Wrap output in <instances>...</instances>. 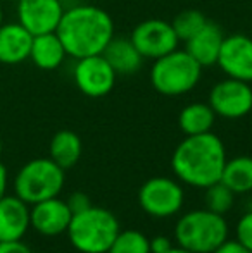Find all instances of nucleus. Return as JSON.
I'll return each instance as SVG.
<instances>
[{
	"instance_id": "29",
	"label": "nucleus",
	"mask_w": 252,
	"mask_h": 253,
	"mask_svg": "<svg viewBox=\"0 0 252 253\" xmlns=\"http://www.w3.org/2000/svg\"><path fill=\"white\" fill-rule=\"evenodd\" d=\"M151 243V253H166L173 247V241L168 236H155L149 240Z\"/></svg>"
},
{
	"instance_id": "23",
	"label": "nucleus",
	"mask_w": 252,
	"mask_h": 253,
	"mask_svg": "<svg viewBox=\"0 0 252 253\" xmlns=\"http://www.w3.org/2000/svg\"><path fill=\"white\" fill-rule=\"evenodd\" d=\"M235 197L237 195L225 183L218 181V183L205 188V193H204L205 209L214 213H219V215H225L226 212L232 210L233 203H235Z\"/></svg>"
},
{
	"instance_id": "20",
	"label": "nucleus",
	"mask_w": 252,
	"mask_h": 253,
	"mask_svg": "<svg viewBox=\"0 0 252 253\" xmlns=\"http://www.w3.org/2000/svg\"><path fill=\"white\" fill-rule=\"evenodd\" d=\"M216 123V114L209 103L194 102L182 109L178 116V126L185 136L194 134H204L212 131Z\"/></svg>"
},
{
	"instance_id": "18",
	"label": "nucleus",
	"mask_w": 252,
	"mask_h": 253,
	"mask_svg": "<svg viewBox=\"0 0 252 253\" xmlns=\"http://www.w3.org/2000/svg\"><path fill=\"white\" fill-rule=\"evenodd\" d=\"M67 52L64 48L61 38L57 37L55 31L44 35H35L33 43L30 50V60L44 71H54L62 66L66 60Z\"/></svg>"
},
{
	"instance_id": "13",
	"label": "nucleus",
	"mask_w": 252,
	"mask_h": 253,
	"mask_svg": "<svg viewBox=\"0 0 252 253\" xmlns=\"http://www.w3.org/2000/svg\"><path fill=\"white\" fill-rule=\"evenodd\" d=\"M71 219H73V212L69 210L66 200L59 197L30 205L31 229H35L42 236H61L67 231Z\"/></svg>"
},
{
	"instance_id": "28",
	"label": "nucleus",
	"mask_w": 252,
	"mask_h": 253,
	"mask_svg": "<svg viewBox=\"0 0 252 253\" xmlns=\"http://www.w3.org/2000/svg\"><path fill=\"white\" fill-rule=\"evenodd\" d=\"M212 253H252L247 250L246 247L239 243L237 240H226L225 243H221Z\"/></svg>"
},
{
	"instance_id": "30",
	"label": "nucleus",
	"mask_w": 252,
	"mask_h": 253,
	"mask_svg": "<svg viewBox=\"0 0 252 253\" xmlns=\"http://www.w3.org/2000/svg\"><path fill=\"white\" fill-rule=\"evenodd\" d=\"M7 186H9V172H7L5 164L0 160V198L7 195Z\"/></svg>"
},
{
	"instance_id": "4",
	"label": "nucleus",
	"mask_w": 252,
	"mask_h": 253,
	"mask_svg": "<svg viewBox=\"0 0 252 253\" xmlns=\"http://www.w3.org/2000/svg\"><path fill=\"white\" fill-rule=\"evenodd\" d=\"M230 227L225 215L207 209L183 213L175 226V241L192 253H212L228 240Z\"/></svg>"
},
{
	"instance_id": "7",
	"label": "nucleus",
	"mask_w": 252,
	"mask_h": 253,
	"mask_svg": "<svg viewBox=\"0 0 252 253\" xmlns=\"http://www.w3.org/2000/svg\"><path fill=\"white\" fill-rule=\"evenodd\" d=\"M185 191L178 181L157 176L147 179L138 190V205L154 219H168L182 210Z\"/></svg>"
},
{
	"instance_id": "14",
	"label": "nucleus",
	"mask_w": 252,
	"mask_h": 253,
	"mask_svg": "<svg viewBox=\"0 0 252 253\" xmlns=\"http://www.w3.org/2000/svg\"><path fill=\"white\" fill-rule=\"evenodd\" d=\"M30 224V205L16 195L0 198V243L17 241L26 236Z\"/></svg>"
},
{
	"instance_id": "32",
	"label": "nucleus",
	"mask_w": 252,
	"mask_h": 253,
	"mask_svg": "<svg viewBox=\"0 0 252 253\" xmlns=\"http://www.w3.org/2000/svg\"><path fill=\"white\" fill-rule=\"evenodd\" d=\"M3 23H5V21H3V9H2V5H0V26H2Z\"/></svg>"
},
{
	"instance_id": "9",
	"label": "nucleus",
	"mask_w": 252,
	"mask_h": 253,
	"mask_svg": "<svg viewBox=\"0 0 252 253\" xmlns=\"http://www.w3.org/2000/svg\"><path fill=\"white\" fill-rule=\"evenodd\" d=\"M207 103L216 117L232 121L246 117L252 110V86L246 81L225 78L211 88Z\"/></svg>"
},
{
	"instance_id": "10",
	"label": "nucleus",
	"mask_w": 252,
	"mask_h": 253,
	"mask_svg": "<svg viewBox=\"0 0 252 253\" xmlns=\"http://www.w3.org/2000/svg\"><path fill=\"white\" fill-rule=\"evenodd\" d=\"M130 40L144 59L155 60L178 48L180 40L173 24L164 19H145L133 28Z\"/></svg>"
},
{
	"instance_id": "22",
	"label": "nucleus",
	"mask_w": 252,
	"mask_h": 253,
	"mask_svg": "<svg viewBox=\"0 0 252 253\" xmlns=\"http://www.w3.org/2000/svg\"><path fill=\"white\" fill-rule=\"evenodd\" d=\"M107 253H151V243L149 238L137 229L119 231Z\"/></svg>"
},
{
	"instance_id": "8",
	"label": "nucleus",
	"mask_w": 252,
	"mask_h": 253,
	"mask_svg": "<svg viewBox=\"0 0 252 253\" xmlns=\"http://www.w3.org/2000/svg\"><path fill=\"white\" fill-rule=\"evenodd\" d=\"M116 78L118 74L102 53L76 59L73 67L74 84L81 93L90 98H102L111 93L116 84Z\"/></svg>"
},
{
	"instance_id": "2",
	"label": "nucleus",
	"mask_w": 252,
	"mask_h": 253,
	"mask_svg": "<svg viewBox=\"0 0 252 253\" xmlns=\"http://www.w3.org/2000/svg\"><path fill=\"white\" fill-rule=\"evenodd\" d=\"M226 160L223 140L209 131L180 141L171 155V169L183 184L205 190L221 179Z\"/></svg>"
},
{
	"instance_id": "3",
	"label": "nucleus",
	"mask_w": 252,
	"mask_h": 253,
	"mask_svg": "<svg viewBox=\"0 0 252 253\" xmlns=\"http://www.w3.org/2000/svg\"><path fill=\"white\" fill-rule=\"evenodd\" d=\"M119 220L111 210L94 207L74 213L66 234L80 253H107L119 234Z\"/></svg>"
},
{
	"instance_id": "24",
	"label": "nucleus",
	"mask_w": 252,
	"mask_h": 253,
	"mask_svg": "<svg viewBox=\"0 0 252 253\" xmlns=\"http://www.w3.org/2000/svg\"><path fill=\"white\" fill-rule=\"evenodd\" d=\"M207 23L205 16L197 9H187L182 10L178 16L173 19V30H175L176 37L180 42H187L201 30L204 24Z\"/></svg>"
},
{
	"instance_id": "19",
	"label": "nucleus",
	"mask_w": 252,
	"mask_h": 253,
	"mask_svg": "<svg viewBox=\"0 0 252 253\" xmlns=\"http://www.w3.org/2000/svg\"><path fill=\"white\" fill-rule=\"evenodd\" d=\"M81 152H83V145L80 136L69 129L57 131L49 145V157L64 170L76 166Z\"/></svg>"
},
{
	"instance_id": "16",
	"label": "nucleus",
	"mask_w": 252,
	"mask_h": 253,
	"mask_svg": "<svg viewBox=\"0 0 252 253\" xmlns=\"http://www.w3.org/2000/svg\"><path fill=\"white\" fill-rule=\"evenodd\" d=\"M226 35L216 23H207L190 38L185 42V50L201 64L202 67L214 66L218 60L219 50H221L223 40Z\"/></svg>"
},
{
	"instance_id": "27",
	"label": "nucleus",
	"mask_w": 252,
	"mask_h": 253,
	"mask_svg": "<svg viewBox=\"0 0 252 253\" xmlns=\"http://www.w3.org/2000/svg\"><path fill=\"white\" fill-rule=\"evenodd\" d=\"M0 253H33V250L23 240H17V241H2L0 243Z\"/></svg>"
},
{
	"instance_id": "6",
	"label": "nucleus",
	"mask_w": 252,
	"mask_h": 253,
	"mask_svg": "<svg viewBox=\"0 0 252 253\" xmlns=\"http://www.w3.org/2000/svg\"><path fill=\"white\" fill-rule=\"evenodd\" d=\"M66 183L64 169L50 157L28 160L14 176V195L28 205L59 197Z\"/></svg>"
},
{
	"instance_id": "17",
	"label": "nucleus",
	"mask_w": 252,
	"mask_h": 253,
	"mask_svg": "<svg viewBox=\"0 0 252 253\" xmlns=\"http://www.w3.org/2000/svg\"><path fill=\"white\" fill-rule=\"evenodd\" d=\"M111 67L116 71L118 76H130L140 71L142 64H144V57L137 50L133 42L125 37H114L105 50L102 52Z\"/></svg>"
},
{
	"instance_id": "21",
	"label": "nucleus",
	"mask_w": 252,
	"mask_h": 253,
	"mask_svg": "<svg viewBox=\"0 0 252 253\" xmlns=\"http://www.w3.org/2000/svg\"><path fill=\"white\" fill-rule=\"evenodd\" d=\"M221 183H225L235 195H246L252 191V157L237 155L228 159L221 174Z\"/></svg>"
},
{
	"instance_id": "25",
	"label": "nucleus",
	"mask_w": 252,
	"mask_h": 253,
	"mask_svg": "<svg viewBox=\"0 0 252 253\" xmlns=\"http://www.w3.org/2000/svg\"><path fill=\"white\" fill-rule=\"evenodd\" d=\"M235 240L252 252V209L247 210L235 226Z\"/></svg>"
},
{
	"instance_id": "5",
	"label": "nucleus",
	"mask_w": 252,
	"mask_h": 253,
	"mask_svg": "<svg viewBox=\"0 0 252 253\" xmlns=\"http://www.w3.org/2000/svg\"><path fill=\"white\" fill-rule=\"evenodd\" d=\"M202 66L187 50H173L154 60L151 67V84L166 97L187 95L199 84Z\"/></svg>"
},
{
	"instance_id": "33",
	"label": "nucleus",
	"mask_w": 252,
	"mask_h": 253,
	"mask_svg": "<svg viewBox=\"0 0 252 253\" xmlns=\"http://www.w3.org/2000/svg\"><path fill=\"white\" fill-rule=\"evenodd\" d=\"M2 150H3V140H2V134H0V155H2Z\"/></svg>"
},
{
	"instance_id": "1",
	"label": "nucleus",
	"mask_w": 252,
	"mask_h": 253,
	"mask_svg": "<svg viewBox=\"0 0 252 253\" xmlns=\"http://www.w3.org/2000/svg\"><path fill=\"white\" fill-rule=\"evenodd\" d=\"M67 57L83 59L99 55L114 38V21L111 14L94 3H76L64 10L55 30Z\"/></svg>"
},
{
	"instance_id": "31",
	"label": "nucleus",
	"mask_w": 252,
	"mask_h": 253,
	"mask_svg": "<svg viewBox=\"0 0 252 253\" xmlns=\"http://www.w3.org/2000/svg\"><path fill=\"white\" fill-rule=\"evenodd\" d=\"M166 253H192V252L185 250V248H182V247H178V245H176V247H175V245H173V247L169 248V250L166 252Z\"/></svg>"
},
{
	"instance_id": "12",
	"label": "nucleus",
	"mask_w": 252,
	"mask_h": 253,
	"mask_svg": "<svg viewBox=\"0 0 252 253\" xmlns=\"http://www.w3.org/2000/svg\"><path fill=\"white\" fill-rule=\"evenodd\" d=\"M64 10L62 0H17L16 5L17 23L33 37L57 30Z\"/></svg>"
},
{
	"instance_id": "11",
	"label": "nucleus",
	"mask_w": 252,
	"mask_h": 253,
	"mask_svg": "<svg viewBox=\"0 0 252 253\" xmlns=\"http://www.w3.org/2000/svg\"><path fill=\"white\" fill-rule=\"evenodd\" d=\"M216 66L226 78L252 83V38L242 33L225 37Z\"/></svg>"
},
{
	"instance_id": "26",
	"label": "nucleus",
	"mask_w": 252,
	"mask_h": 253,
	"mask_svg": "<svg viewBox=\"0 0 252 253\" xmlns=\"http://www.w3.org/2000/svg\"><path fill=\"white\" fill-rule=\"evenodd\" d=\"M67 207H69V210L74 213H80L83 212V210L90 209L92 207V202H90V197H88L87 193H83V191H74V193H71L69 197H67Z\"/></svg>"
},
{
	"instance_id": "15",
	"label": "nucleus",
	"mask_w": 252,
	"mask_h": 253,
	"mask_svg": "<svg viewBox=\"0 0 252 253\" xmlns=\"http://www.w3.org/2000/svg\"><path fill=\"white\" fill-rule=\"evenodd\" d=\"M33 35L21 23H3L0 26V64L16 66L30 59Z\"/></svg>"
}]
</instances>
